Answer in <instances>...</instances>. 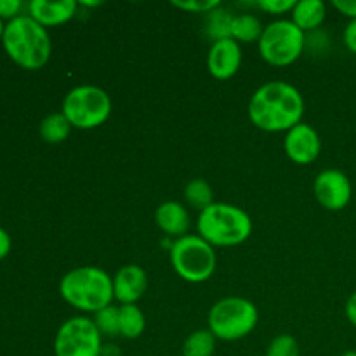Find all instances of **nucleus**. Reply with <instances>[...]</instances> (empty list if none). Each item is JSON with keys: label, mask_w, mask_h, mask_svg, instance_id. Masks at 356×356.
Masks as SVG:
<instances>
[{"label": "nucleus", "mask_w": 356, "mask_h": 356, "mask_svg": "<svg viewBox=\"0 0 356 356\" xmlns=\"http://www.w3.org/2000/svg\"><path fill=\"white\" fill-rule=\"evenodd\" d=\"M63 299L73 308L87 313H97L111 305L113 278L104 270L82 266L68 271L59 284Z\"/></svg>", "instance_id": "7ed1b4c3"}, {"label": "nucleus", "mask_w": 356, "mask_h": 356, "mask_svg": "<svg viewBox=\"0 0 356 356\" xmlns=\"http://www.w3.org/2000/svg\"><path fill=\"white\" fill-rule=\"evenodd\" d=\"M101 332L87 316L66 320L54 337L56 356H101Z\"/></svg>", "instance_id": "1a4fd4ad"}, {"label": "nucleus", "mask_w": 356, "mask_h": 356, "mask_svg": "<svg viewBox=\"0 0 356 356\" xmlns=\"http://www.w3.org/2000/svg\"><path fill=\"white\" fill-rule=\"evenodd\" d=\"M155 221L163 233L184 236L190 228V214L179 202H163L155 212Z\"/></svg>", "instance_id": "2eb2a0df"}, {"label": "nucleus", "mask_w": 356, "mask_h": 356, "mask_svg": "<svg viewBox=\"0 0 356 356\" xmlns=\"http://www.w3.org/2000/svg\"><path fill=\"white\" fill-rule=\"evenodd\" d=\"M305 99L294 86L287 82H268L252 94L249 117L257 129L266 132L291 131L301 124Z\"/></svg>", "instance_id": "f257e3e1"}, {"label": "nucleus", "mask_w": 356, "mask_h": 356, "mask_svg": "<svg viewBox=\"0 0 356 356\" xmlns=\"http://www.w3.org/2000/svg\"><path fill=\"white\" fill-rule=\"evenodd\" d=\"M198 236L211 245L233 247L245 242L252 233V221L243 209L232 204H212L200 212Z\"/></svg>", "instance_id": "20e7f679"}, {"label": "nucleus", "mask_w": 356, "mask_h": 356, "mask_svg": "<svg viewBox=\"0 0 356 356\" xmlns=\"http://www.w3.org/2000/svg\"><path fill=\"white\" fill-rule=\"evenodd\" d=\"M332 6L344 16L356 19V0H334Z\"/></svg>", "instance_id": "cd10ccee"}, {"label": "nucleus", "mask_w": 356, "mask_h": 356, "mask_svg": "<svg viewBox=\"0 0 356 356\" xmlns=\"http://www.w3.org/2000/svg\"><path fill=\"white\" fill-rule=\"evenodd\" d=\"M346 316L348 320L351 322V325L356 329V292L350 296V299H348L346 302Z\"/></svg>", "instance_id": "c85d7f7f"}, {"label": "nucleus", "mask_w": 356, "mask_h": 356, "mask_svg": "<svg viewBox=\"0 0 356 356\" xmlns=\"http://www.w3.org/2000/svg\"><path fill=\"white\" fill-rule=\"evenodd\" d=\"M313 191L322 205L327 211H343L351 200L353 188H351L350 177L337 169H327L316 176Z\"/></svg>", "instance_id": "9d476101"}, {"label": "nucleus", "mask_w": 356, "mask_h": 356, "mask_svg": "<svg viewBox=\"0 0 356 356\" xmlns=\"http://www.w3.org/2000/svg\"><path fill=\"white\" fill-rule=\"evenodd\" d=\"M2 44L9 58L24 70H38L49 61L52 42L45 26L31 16H17L6 24Z\"/></svg>", "instance_id": "f03ea898"}, {"label": "nucleus", "mask_w": 356, "mask_h": 356, "mask_svg": "<svg viewBox=\"0 0 356 356\" xmlns=\"http://www.w3.org/2000/svg\"><path fill=\"white\" fill-rule=\"evenodd\" d=\"M21 0H0V17H9V19H14L19 14Z\"/></svg>", "instance_id": "a878e982"}, {"label": "nucleus", "mask_w": 356, "mask_h": 356, "mask_svg": "<svg viewBox=\"0 0 356 356\" xmlns=\"http://www.w3.org/2000/svg\"><path fill=\"white\" fill-rule=\"evenodd\" d=\"M101 2H82V6H99Z\"/></svg>", "instance_id": "72a5a7b5"}, {"label": "nucleus", "mask_w": 356, "mask_h": 356, "mask_svg": "<svg viewBox=\"0 0 356 356\" xmlns=\"http://www.w3.org/2000/svg\"><path fill=\"white\" fill-rule=\"evenodd\" d=\"M61 113L68 118L72 127H99L110 118L111 99L101 87L80 86L66 94Z\"/></svg>", "instance_id": "0eeeda50"}, {"label": "nucleus", "mask_w": 356, "mask_h": 356, "mask_svg": "<svg viewBox=\"0 0 356 356\" xmlns=\"http://www.w3.org/2000/svg\"><path fill=\"white\" fill-rule=\"evenodd\" d=\"M264 28L261 21L252 14H242L232 19L229 26V37L240 42H259Z\"/></svg>", "instance_id": "f3484780"}, {"label": "nucleus", "mask_w": 356, "mask_h": 356, "mask_svg": "<svg viewBox=\"0 0 356 356\" xmlns=\"http://www.w3.org/2000/svg\"><path fill=\"white\" fill-rule=\"evenodd\" d=\"M305 31L291 19H278L264 28L259 38V54L273 66H289L305 51Z\"/></svg>", "instance_id": "6e6552de"}, {"label": "nucleus", "mask_w": 356, "mask_h": 356, "mask_svg": "<svg viewBox=\"0 0 356 356\" xmlns=\"http://www.w3.org/2000/svg\"><path fill=\"white\" fill-rule=\"evenodd\" d=\"M343 40L344 45H346L353 54H356V19H351L350 23H348V26L344 28Z\"/></svg>", "instance_id": "bb28decb"}, {"label": "nucleus", "mask_w": 356, "mask_h": 356, "mask_svg": "<svg viewBox=\"0 0 356 356\" xmlns=\"http://www.w3.org/2000/svg\"><path fill=\"white\" fill-rule=\"evenodd\" d=\"M146 320L141 309L136 305L120 306V336L127 339H138L145 332Z\"/></svg>", "instance_id": "aec40b11"}, {"label": "nucleus", "mask_w": 356, "mask_h": 356, "mask_svg": "<svg viewBox=\"0 0 356 356\" xmlns=\"http://www.w3.org/2000/svg\"><path fill=\"white\" fill-rule=\"evenodd\" d=\"M284 146L285 153L292 162L306 165V163H312L318 159L322 141H320L318 132L312 125L301 122L287 132Z\"/></svg>", "instance_id": "9b49d317"}, {"label": "nucleus", "mask_w": 356, "mask_h": 356, "mask_svg": "<svg viewBox=\"0 0 356 356\" xmlns=\"http://www.w3.org/2000/svg\"><path fill=\"white\" fill-rule=\"evenodd\" d=\"M325 3L322 0H299L292 9V23L302 31L318 28L325 19Z\"/></svg>", "instance_id": "dca6fc26"}, {"label": "nucleus", "mask_w": 356, "mask_h": 356, "mask_svg": "<svg viewBox=\"0 0 356 356\" xmlns=\"http://www.w3.org/2000/svg\"><path fill=\"white\" fill-rule=\"evenodd\" d=\"M101 356H120V351H118V346H115V344H103Z\"/></svg>", "instance_id": "7c9ffc66"}, {"label": "nucleus", "mask_w": 356, "mask_h": 356, "mask_svg": "<svg viewBox=\"0 0 356 356\" xmlns=\"http://www.w3.org/2000/svg\"><path fill=\"white\" fill-rule=\"evenodd\" d=\"M70 131H72V124L63 113H51L40 122L42 139L51 143V145L65 141L70 136Z\"/></svg>", "instance_id": "a211bd4d"}, {"label": "nucleus", "mask_w": 356, "mask_h": 356, "mask_svg": "<svg viewBox=\"0 0 356 356\" xmlns=\"http://www.w3.org/2000/svg\"><path fill=\"white\" fill-rule=\"evenodd\" d=\"M216 351V336L209 329L191 332L183 343V356H212Z\"/></svg>", "instance_id": "6ab92c4d"}, {"label": "nucleus", "mask_w": 356, "mask_h": 356, "mask_svg": "<svg viewBox=\"0 0 356 356\" xmlns=\"http://www.w3.org/2000/svg\"><path fill=\"white\" fill-rule=\"evenodd\" d=\"M266 356H299V344L291 334H280L270 343Z\"/></svg>", "instance_id": "5701e85b"}, {"label": "nucleus", "mask_w": 356, "mask_h": 356, "mask_svg": "<svg viewBox=\"0 0 356 356\" xmlns=\"http://www.w3.org/2000/svg\"><path fill=\"white\" fill-rule=\"evenodd\" d=\"M341 356H356V351L351 350V351H346V353H343Z\"/></svg>", "instance_id": "473e14b6"}, {"label": "nucleus", "mask_w": 356, "mask_h": 356, "mask_svg": "<svg viewBox=\"0 0 356 356\" xmlns=\"http://www.w3.org/2000/svg\"><path fill=\"white\" fill-rule=\"evenodd\" d=\"M92 320L101 336H120V308H117V306H106L104 309L97 312Z\"/></svg>", "instance_id": "4be33fe9"}, {"label": "nucleus", "mask_w": 356, "mask_h": 356, "mask_svg": "<svg viewBox=\"0 0 356 356\" xmlns=\"http://www.w3.org/2000/svg\"><path fill=\"white\" fill-rule=\"evenodd\" d=\"M256 305L243 298H225L209 312V330L221 341H238L249 336L257 325Z\"/></svg>", "instance_id": "39448f33"}, {"label": "nucleus", "mask_w": 356, "mask_h": 356, "mask_svg": "<svg viewBox=\"0 0 356 356\" xmlns=\"http://www.w3.org/2000/svg\"><path fill=\"white\" fill-rule=\"evenodd\" d=\"M212 188L211 184L207 183L205 179H193L190 181V183L186 184V188H184V198H186L188 204L191 205L193 209H198V211H204V209H207L209 205H212L214 202H212Z\"/></svg>", "instance_id": "412c9836"}, {"label": "nucleus", "mask_w": 356, "mask_h": 356, "mask_svg": "<svg viewBox=\"0 0 356 356\" xmlns=\"http://www.w3.org/2000/svg\"><path fill=\"white\" fill-rule=\"evenodd\" d=\"M172 6H176L177 9L181 10H188V13H209L211 14L212 10L218 9L221 3L218 0H186V2H177L174 0Z\"/></svg>", "instance_id": "b1692460"}, {"label": "nucleus", "mask_w": 356, "mask_h": 356, "mask_svg": "<svg viewBox=\"0 0 356 356\" xmlns=\"http://www.w3.org/2000/svg\"><path fill=\"white\" fill-rule=\"evenodd\" d=\"M30 16L42 26H56L72 19L76 13L75 0H61V2H49V0H31L28 3Z\"/></svg>", "instance_id": "4468645a"}, {"label": "nucleus", "mask_w": 356, "mask_h": 356, "mask_svg": "<svg viewBox=\"0 0 356 356\" xmlns=\"http://www.w3.org/2000/svg\"><path fill=\"white\" fill-rule=\"evenodd\" d=\"M242 65V49L238 42L229 38H219L212 44L207 56V68L218 80H228L238 72Z\"/></svg>", "instance_id": "f8f14e48"}, {"label": "nucleus", "mask_w": 356, "mask_h": 356, "mask_svg": "<svg viewBox=\"0 0 356 356\" xmlns=\"http://www.w3.org/2000/svg\"><path fill=\"white\" fill-rule=\"evenodd\" d=\"M3 30H6V26H3V23H2V17H0V40H2V37H3Z\"/></svg>", "instance_id": "2f4dec72"}, {"label": "nucleus", "mask_w": 356, "mask_h": 356, "mask_svg": "<svg viewBox=\"0 0 356 356\" xmlns=\"http://www.w3.org/2000/svg\"><path fill=\"white\" fill-rule=\"evenodd\" d=\"M257 6L270 14H284L294 9V0H261Z\"/></svg>", "instance_id": "393cba45"}, {"label": "nucleus", "mask_w": 356, "mask_h": 356, "mask_svg": "<svg viewBox=\"0 0 356 356\" xmlns=\"http://www.w3.org/2000/svg\"><path fill=\"white\" fill-rule=\"evenodd\" d=\"M148 289V275L138 264L120 268L113 277V296L122 305H136Z\"/></svg>", "instance_id": "ddd939ff"}, {"label": "nucleus", "mask_w": 356, "mask_h": 356, "mask_svg": "<svg viewBox=\"0 0 356 356\" xmlns=\"http://www.w3.org/2000/svg\"><path fill=\"white\" fill-rule=\"evenodd\" d=\"M10 250V236L9 233L6 232L3 228H0V259H3V257L9 254Z\"/></svg>", "instance_id": "c756f323"}, {"label": "nucleus", "mask_w": 356, "mask_h": 356, "mask_svg": "<svg viewBox=\"0 0 356 356\" xmlns=\"http://www.w3.org/2000/svg\"><path fill=\"white\" fill-rule=\"evenodd\" d=\"M216 252L202 236L184 235L172 243L170 263L174 271L190 284H202L216 271Z\"/></svg>", "instance_id": "423d86ee"}]
</instances>
